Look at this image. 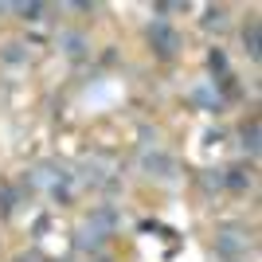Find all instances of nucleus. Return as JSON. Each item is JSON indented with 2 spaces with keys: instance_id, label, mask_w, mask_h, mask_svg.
Wrapping results in <instances>:
<instances>
[{
  "instance_id": "f257e3e1",
  "label": "nucleus",
  "mask_w": 262,
  "mask_h": 262,
  "mask_svg": "<svg viewBox=\"0 0 262 262\" xmlns=\"http://www.w3.org/2000/svg\"><path fill=\"white\" fill-rule=\"evenodd\" d=\"M153 35H157V43H160V51H164V55H168V51H172V43H176V35L168 28H157L153 31Z\"/></svg>"
}]
</instances>
